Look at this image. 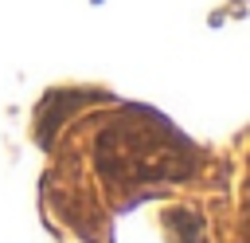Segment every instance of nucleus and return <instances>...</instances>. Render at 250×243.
<instances>
[{"label": "nucleus", "instance_id": "obj_1", "mask_svg": "<svg viewBox=\"0 0 250 243\" xmlns=\"http://www.w3.org/2000/svg\"><path fill=\"white\" fill-rule=\"evenodd\" d=\"M47 153L39 204L59 243H211L223 153L168 114L98 82H62L35 102Z\"/></svg>", "mask_w": 250, "mask_h": 243}, {"label": "nucleus", "instance_id": "obj_2", "mask_svg": "<svg viewBox=\"0 0 250 243\" xmlns=\"http://www.w3.org/2000/svg\"><path fill=\"white\" fill-rule=\"evenodd\" d=\"M211 243H250V129L223 153V188L211 216Z\"/></svg>", "mask_w": 250, "mask_h": 243}]
</instances>
